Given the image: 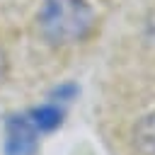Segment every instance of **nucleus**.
<instances>
[{
	"label": "nucleus",
	"mask_w": 155,
	"mask_h": 155,
	"mask_svg": "<svg viewBox=\"0 0 155 155\" xmlns=\"http://www.w3.org/2000/svg\"><path fill=\"white\" fill-rule=\"evenodd\" d=\"M94 10L87 0H44L36 15L39 34L53 46H70L94 29Z\"/></svg>",
	"instance_id": "obj_1"
},
{
	"label": "nucleus",
	"mask_w": 155,
	"mask_h": 155,
	"mask_svg": "<svg viewBox=\"0 0 155 155\" xmlns=\"http://www.w3.org/2000/svg\"><path fill=\"white\" fill-rule=\"evenodd\" d=\"M5 155H36L39 150V128L27 114H10L5 119Z\"/></svg>",
	"instance_id": "obj_2"
},
{
	"label": "nucleus",
	"mask_w": 155,
	"mask_h": 155,
	"mask_svg": "<svg viewBox=\"0 0 155 155\" xmlns=\"http://www.w3.org/2000/svg\"><path fill=\"white\" fill-rule=\"evenodd\" d=\"M133 150L138 155H155V111L140 116L131 133Z\"/></svg>",
	"instance_id": "obj_3"
},
{
	"label": "nucleus",
	"mask_w": 155,
	"mask_h": 155,
	"mask_svg": "<svg viewBox=\"0 0 155 155\" xmlns=\"http://www.w3.org/2000/svg\"><path fill=\"white\" fill-rule=\"evenodd\" d=\"M27 116L31 119V124L39 128V133H51L61 126L63 121V111L56 107V104H39V107H31L27 111Z\"/></svg>",
	"instance_id": "obj_4"
},
{
	"label": "nucleus",
	"mask_w": 155,
	"mask_h": 155,
	"mask_svg": "<svg viewBox=\"0 0 155 155\" xmlns=\"http://www.w3.org/2000/svg\"><path fill=\"white\" fill-rule=\"evenodd\" d=\"M145 34H148V39L155 44V10L150 12V17H148V22H145Z\"/></svg>",
	"instance_id": "obj_5"
},
{
	"label": "nucleus",
	"mask_w": 155,
	"mask_h": 155,
	"mask_svg": "<svg viewBox=\"0 0 155 155\" xmlns=\"http://www.w3.org/2000/svg\"><path fill=\"white\" fill-rule=\"evenodd\" d=\"M5 73H7V61H5V53L0 51V82L5 80Z\"/></svg>",
	"instance_id": "obj_6"
}]
</instances>
